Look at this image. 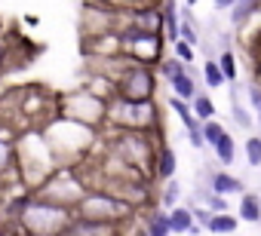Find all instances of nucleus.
I'll list each match as a JSON object with an SVG mask.
<instances>
[{"label":"nucleus","instance_id":"nucleus-9","mask_svg":"<svg viewBox=\"0 0 261 236\" xmlns=\"http://www.w3.org/2000/svg\"><path fill=\"white\" fill-rule=\"evenodd\" d=\"M169 230L172 233H200V227H197V221H194V212L188 209V205H175V209H169Z\"/></svg>","mask_w":261,"mask_h":236},{"label":"nucleus","instance_id":"nucleus-16","mask_svg":"<svg viewBox=\"0 0 261 236\" xmlns=\"http://www.w3.org/2000/svg\"><path fill=\"white\" fill-rule=\"evenodd\" d=\"M191 110H194V116H197L200 123L215 120V101H212L206 92H197V95L191 98Z\"/></svg>","mask_w":261,"mask_h":236},{"label":"nucleus","instance_id":"nucleus-2","mask_svg":"<svg viewBox=\"0 0 261 236\" xmlns=\"http://www.w3.org/2000/svg\"><path fill=\"white\" fill-rule=\"evenodd\" d=\"M74 215L92 224H105V227H117L120 221H126L133 215V205L126 199H120L111 190H86L83 199L74 205Z\"/></svg>","mask_w":261,"mask_h":236},{"label":"nucleus","instance_id":"nucleus-1","mask_svg":"<svg viewBox=\"0 0 261 236\" xmlns=\"http://www.w3.org/2000/svg\"><path fill=\"white\" fill-rule=\"evenodd\" d=\"M71 224H74V209L56 205V202H49L37 193L19 212V227L28 236H68Z\"/></svg>","mask_w":261,"mask_h":236},{"label":"nucleus","instance_id":"nucleus-11","mask_svg":"<svg viewBox=\"0 0 261 236\" xmlns=\"http://www.w3.org/2000/svg\"><path fill=\"white\" fill-rule=\"evenodd\" d=\"M175 169H178L175 151L172 148H157V154H154V175L160 181H169V178H175Z\"/></svg>","mask_w":261,"mask_h":236},{"label":"nucleus","instance_id":"nucleus-13","mask_svg":"<svg viewBox=\"0 0 261 236\" xmlns=\"http://www.w3.org/2000/svg\"><path fill=\"white\" fill-rule=\"evenodd\" d=\"M160 16H163V40L175 43L178 40V7H175V0H163V7H160Z\"/></svg>","mask_w":261,"mask_h":236},{"label":"nucleus","instance_id":"nucleus-25","mask_svg":"<svg viewBox=\"0 0 261 236\" xmlns=\"http://www.w3.org/2000/svg\"><path fill=\"white\" fill-rule=\"evenodd\" d=\"M172 55H175L181 65H194V62H197V49L188 46L185 40H175V43H172Z\"/></svg>","mask_w":261,"mask_h":236},{"label":"nucleus","instance_id":"nucleus-32","mask_svg":"<svg viewBox=\"0 0 261 236\" xmlns=\"http://www.w3.org/2000/svg\"><path fill=\"white\" fill-rule=\"evenodd\" d=\"M233 4H237V0H215L218 10H233Z\"/></svg>","mask_w":261,"mask_h":236},{"label":"nucleus","instance_id":"nucleus-18","mask_svg":"<svg viewBox=\"0 0 261 236\" xmlns=\"http://www.w3.org/2000/svg\"><path fill=\"white\" fill-rule=\"evenodd\" d=\"M215 160H218L221 166H230V163L237 160V141H233L230 132H224V135L215 141Z\"/></svg>","mask_w":261,"mask_h":236},{"label":"nucleus","instance_id":"nucleus-6","mask_svg":"<svg viewBox=\"0 0 261 236\" xmlns=\"http://www.w3.org/2000/svg\"><path fill=\"white\" fill-rule=\"evenodd\" d=\"M114 148L123 163H133V166H148L154 163V154H157L151 148L148 132H136V129H120L114 135Z\"/></svg>","mask_w":261,"mask_h":236},{"label":"nucleus","instance_id":"nucleus-23","mask_svg":"<svg viewBox=\"0 0 261 236\" xmlns=\"http://www.w3.org/2000/svg\"><path fill=\"white\" fill-rule=\"evenodd\" d=\"M215 62H218V68H221L224 80H227V83H233V80H237V55H233L230 49H224V52H221V58H215Z\"/></svg>","mask_w":261,"mask_h":236},{"label":"nucleus","instance_id":"nucleus-34","mask_svg":"<svg viewBox=\"0 0 261 236\" xmlns=\"http://www.w3.org/2000/svg\"><path fill=\"white\" fill-rule=\"evenodd\" d=\"M188 7H197V0H188Z\"/></svg>","mask_w":261,"mask_h":236},{"label":"nucleus","instance_id":"nucleus-33","mask_svg":"<svg viewBox=\"0 0 261 236\" xmlns=\"http://www.w3.org/2000/svg\"><path fill=\"white\" fill-rule=\"evenodd\" d=\"M7 55H10V52H7V46L0 43V71H4V65H7Z\"/></svg>","mask_w":261,"mask_h":236},{"label":"nucleus","instance_id":"nucleus-8","mask_svg":"<svg viewBox=\"0 0 261 236\" xmlns=\"http://www.w3.org/2000/svg\"><path fill=\"white\" fill-rule=\"evenodd\" d=\"M133 28L136 31H145V34H163V16H160V10H154V7H148V10H136L133 13Z\"/></svg>","mask_w":261,"mask_h":236},{"label":"nucleus","instance_id":"nucleus-12","mask_svg":"<svg viewBox=\"0 0 261 236\" xmlns=\"http://www.w3.org/2000/svg\"><path fill=\"white\" fill-rule=\"evenodd\" d=\"M169 107L175 110V116L185 123V129H188V135L191 132H203V123L194 116V110H191V101H185V98H178V95H169Z\"/></svg>","mask_w":261,"mask_h":236},{"label":"nucleus","instance_id":"nucleus-26","mask_svg":"<svg viewBox=\"0 0 261 236\" xmlns=\"http://www.w3.org/2000/svg\"><path fill=\"white\" fill-rule=\"evenodd\" d=\"M178 40H185V43H188V46H194V49L200 46V34H197V25H194L191 19H185V22H181V28H178Z\"/></svg>","mask_w":261,"mask_h":236},{"label":"nucleus","instance_id":"nucleus-30","mask_svg":"<svg viewBox=\"0 0 261 236\" xmlns=\"http://www.w3.org/2000/svg\"><path fill=\"white\" fill-rule=\"evenodd\" d=\"M191 212H194V221H197V227H203V230H206V224H209L212 212H209V209H200V205H197V209H191Z\"/></svg>","mask_w":261,"mask_h":236},{"label":"nucleus","instance_id":"nucleus-3","mask_svg":"<svg viewBox=\"0 0 261 236\" xmlns=\"http://www.w3.org/2000/svg\"><path fill=\"white\" fill-rule=\"evenodd\" d=\"M114 89H117V98H123V101H154L157 74H154L148 65L129 62V65L123 68V74L117 77Z\"/></svg>","mask_w":261,"mask_h":236},{"label":"nucleus","instance_id":"nucleus-28","mask_svg":"<svg viewBox=\"0 0 261 236\" xmlns=\"http://www.w3.org/2000/svg\"><path fill=\"white\" fill-rule=\"evenodd\" d=\"M221 135H224V126H221V123H215V120H206V123H203V141H206V144L215 148V141H218Z\"/></svg>","mask_w":261,"mask_h":236},{"label":"nucleus","instance_id":"nucleus-36","mask_svg":"<svg viewBox=\"0 0 261 236\" xmlns=\"http://www.w3.org/2000/svg\"><path fill=\"white\" fill-rule=\"evenodd\" d=\"M258 123H261V110H258Z\"/></svg>","mask_w":261,"mask_h":236},{"label":"nucleus","instance_id":"nucleus-22","mask_svg":"<svg viewBox=\"0 0 261 236\" xmlns=\"http://www.w3.org/2000/svg\"><path fill=\"white\" fill-rule=\"evenodd\" d=\"M13 169H16V148L7 138H0V178L10 175Z\"/></svg>","mask_w":261,"mask_h":236},{"label":"nucleus","instance_id":"nucleus-21","mask_svg":"<svg viewBox=\"0 0 261 236\" xmlns=\"http://www.w3.org/2000/svg\"><path fill=\"white\" fill-rule=\"evenodd\" d=\"M178 199H181V184H178L175 178L163 181V196H160V205L169 212V209H175V205H178Z\"/></svg>","mask_w":261,"mask_h":236},{"label":"nucleus","instance_id":"nucleus-19","mask_svg":"<svg viewBox=\"0 0 261 236\" xmlns=\"http://www.w3.org/2000/svg\"><path fill=\"white\" fill-rule=\"evenodd\" d=\"M258 4H261V0H237V4H233V10H230V22L240 28V25H246L249 19H252V13L258 10Z\"/></svg>","mask_w":261,"mask_h":236},{"label":"nucleus","instance_id":"nucleus-14","mask_svg":"<svg viewBox=\"0 0 261 236\" xmlns=\"http://www.w3.org/2000/svg\"><path fill=\"white\" fill-rule=\"evenodd\" d=\"M237 218L246 221V224H258V221H261V196L246 190L243 199H240V212H237Z\"/></svg>","mask_w":261,"mask_h":236},{"label":"nucleus","instance_id":"nucleus-35","mask_svg":"<svg viewBox=\"0 0 261 236\" xmlns=\"http://www.w3.org/2000/svg\"><path fill=\"white\" fill-rule=\"evenodd\" d=\"M136 236H148V233H145V230H139V233H136Z\"/></svg>","mask_w":261,"mask_h":236},{"label":"nucleus","instance_id":"nucleus-10","mask_svg":"<svg viewBox=\"0 0 261 236\" xmlns=\"http://www.w3.org/2000/svg\"><path fill=\"white\" fill-rule=\"evenodd\" d=\"M148 236H172L169 230V212L160 209V205H151V212L145 215V227H142Z\"/></svg>","mask_w":261,"mask_h":236},{"label":"nucleus","instance_id":"nucleus-27","mask_svg":"<svg viewBox=\"0 0 261 236\" xmlns=\"http://www.w3.org/2000/svg\"><path fill=\"white\" fill-rule=\"evenodd\" d=\"M246 160H249V166H261V138L258 135H249L246 138Z\"/></svg>","mask_w":261,"mask_h":236},{"label":"nucleus","instance_id":"nucleus-4","mask_svg":"<svg viewBox=\"0 0 261 236\" xmlns=\"http://www.w3.org/2000/svg\"><path fill=\"white\" fill-rule=\"evenodd\" d=\"M108 113H111V120H117L123 129L151 132V126H157L154 101H123V98H117L114 107H108Z\"/></svg>","mask_w":261,"mask_h":236},{"label":"nucleus","instance_id":"nucleus-29","mask_svg":"<svg viewBox=\"0 0 261 236\" xmlns=\"http://www.w3.org/2000/svg\"><path fill=\"white\" fill-rule=\"evenodd\" d=\"M230 113H233L237 126H243V129H249V126H252V116H249V113L240 107V101H237V98H233V107H230Z\"/></svg>","mask_w":261,"mask_h":236},{"label":"nucleus","instance_id":"nucleus-5","mask_svg":"<svg viewBox=\"0 0 261 236\" xmlns=\"http://www.w3.org/2000/svg\"><path fill=\"white\" fill-rule=\"evenodd\" d=\"M120 43H123L129 62H139V65H148V68L163 62V34H145V31L129 28V31L120 34Z\"/></svg>","mask_w":261,"mask_h":236},{"label":"nucleus","instance_id":"nucleus-15","mask_svg":"<svg viewBox=\"0 0 261 236\" xmlns=\"http://www.w3.org/2000/svg\"><path fill=\"white\" fill-rule=\"evenodd\" d=\"M237 227H240V218L230 215V212H221V215H212V218H209L206 233H218V236H224V233H237Z\"/></svg>","mask_w":261,"mask_h":236},{"label":"nucleus","instance_id":"nucleus-24","mask_svg":"<svg viewBox=\"0 0 261 236\" xmlns=\"http://www.w3.org/2000/svg\"><path fill=\"white\" fill-rule=\"evenodd\" d=\"M185 71H188V65H181V62H178L175 55H172V58H163V62H160V74L166 77V83H172V80H175V77H181Z\"/></svg>","mask_w":261,"mask_h":236},{"label":"nucleus","instance_id":"nucleus-20","mask_svg":"<svg viewBox=\"0 0 261 236\" xmlns=\"http://www.w3.org/2000/svg\"><path fill=\"white\" fill-rule=\"evenodd\" d=\"M203 80H206V86H209V89H221V86L227 83L215 58H206V62H203Z\"/></svg>","mask_w":261,"mask_h":236},{"label":"nucleus","instance_id":"nucleus-7","mask_svg":"<svg viewBox=\"0 0 261 236\" xmlns=\"http://www.w3.org/2000/svg\"><path fill=\"white\" fill-rule=\"evenodd\" d=\"M209 190L212 193H218V196H230V193H246V187H243V181L237 178V175H230V172H212L209 175Z\"/></svg>","mask_w":261,"mask_h":236},{"label":"nucleus","instance_id":"nucleus-17","mask_svg":"<svg viewBox=\"0 0 261 236\" xmlns=\"http://www.w3.org/2000/svg\"><path fill=\"white\" fill-rule=\"evenodd\" d=\"M169 89H172V95H178V98H185V101H191L200 89H197V80H194V74L191 71H185L181 77H175L172 83H169Z\"/></svg>","mask_w":261,"mask_h":236},{"label":"nucleus","instance_id":"nucleus-31","mask_svg":"<svg viewBox=\"0 0 261 236\" xmlns=\"http://www.w3.org/2000/svg\"><path fill=\"white\" fill-rule=\"evenodd\" d=\"M249 98H252L255 110H261V86H258V83H255V86H249Z\"/></svg>","mask_w":261,"mask_h":236}]
</instances>
